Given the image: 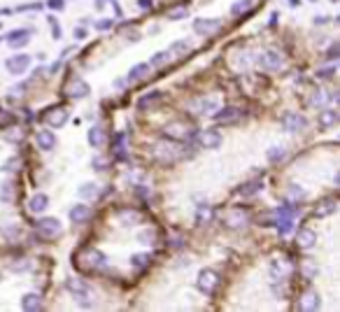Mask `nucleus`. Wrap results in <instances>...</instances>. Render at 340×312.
<instances>
[{"label": "nucleus", "mask_w": 340, "mask_h": 312, "mask_svg": "<svg viewBox=\"0 0 340 312\" xmlns=\"http://www.w3.org/2000/svg\"><path fill=\"white\" fill-rule=\"evenodd\" d=\"M184 156V147L175 140H159L154 145V159L163 161V163H173V161H180Z\"/></svg>", "instance_id": "obj_1"}, {"label": "nucleus", "mask_w": 340, "mask_h": 312, "mask_svg": "<svg viewBox=\"0 0 340 312\" xmlns=\"http://www.w3.org/2000/svg\"><path fill=\"white\" fill-rule=\"evenodd\" d=\"M105 263H107L105 254L100 249H94V247L82 249L79 257H77V268H82V270H100V268H105Z\"/></svg>", "instance_id": "obj_2"}, {"label": "nucleus", "mask_w": 340, "mask_h": 312, "mask_svg": "<svg viewBox=\"0 0 340 312\" xmlns=\"http://www.w3.org/2000/svg\"><path fill=\"white\" fill-rule=\"evenodd\" d=\"M282 63H285V56H282L277 49H266L264 54L259 56V68H261V70H266V72L280 70Z\"/></svg>", "instance_id": "obj_3"}, {"label": "nucleus", "mask_w": 340, "mask_h": 312, "mask_svg": "<svg viewBox=\"0 0 340 312\" xmlns=\"http://www.w3.org/2000/svg\"><path fill=\"white\" fill-rule=\"evenodd\" d=\"M198 289L203 291V294H214L217 291V287H219V275L214 273L212 268H203L201 273H198V279H196Z\"/></svg>", "instance_id": "obj_4"}, {"label": "nucleus", "mask_w": 340, "mask_h": 312, "mask_svg": "<svg viewBox=\"0 0 340 312\" xmlns=\"http://www.w3.org/2000/svg\"><path fill=\"white\" fill-rule=\"evenodd\" d=\"M38 233L44 240H54L61 236V221L56 217H42V221L38 224Z\"/></svg>", "instance_id": "obj_5"}, {"label": "nucleus", "mask_w": 340, "mask_h": 312, "mask_svg": "<svg viewBox=\"0 0 340 312\" xmlns=\"http://www.w3.org/2000/svg\"><path fill=\"white\" fill-rule=\"evenodd\" d=\"M240 119H242V110L236 107V105L221 107V110L214 115V121H217V124H238Z\"/></svg>", "instance_id": "obj_6"}, {"label": "nucleus", "mask_w": 340, "mask_h": 312, "mask_svg": "<svg viewBox=\"0 0 340 312\" xmlns=\"http://www.w3.org/2000/svg\"><path fill=\"white\" fill-rule=\"evenodd\" d=\"M28 66H31V56L28 54H14L5 61V68L12 75H21L23 70H28Z\"/></svg>", "instance_id": "obj_7"}, {"label": "nucleus", "mask_w": 340, "mask_h": 312, "mask_svg": "<svg viewBox=\"0 0 340 312\" xmlns=\"http://www.w3.org/2000/svg\"><path fill=\"white\" fill-rule=\"evenodd\" d=\"M66 287H68V291L77 298V303H82V305H87V307L91 305V303H89V287L84 285V282H79V279H68Z\"/></svg>", "instance_id": "obj_8"}, {"label": "nucleus", "mask_w": 340, "mask_h": 312, "mask_svg": "<svg viewBox=\"0 0 340 312\" xmlns=\"http://www.w3.org/2000/svg\"><path fill=\"white\" fill-rule=\"evenodd\" d=\"M291 226H294V208H289V205H282L280 210H277V231H280V236H287L291 231Z\"/></svg>", "instance_id": "obj_9"}, {"label": "nucleus", "mask_w": 340, "mask_h": 312, "mask_svg": "<svg viewBox=\"0 0 340 312\" xmlns=\"http://www.w3.org/2000/svg\"><path fill=\"white\" fill-rule=\"evenodd\" d=\"M226 226L229 229H245L247 224H249V214L245 212V210H229V214H226Z\"/></svg>", "instance_id": "obj_10"}, {"label": "nucleus", "mask_w": 340, "mask_h": 312, "mask_svg": "<svg viewBox=\"0 0 340 312\" xmlns=\"http://www.w3.org/2000/svg\"><path fill=\"white\" fill-rule=\"evenodd\" d=\"M89 84L84 82L82 77H75V79H70V84L66 87V93L70 96V98H87L89 96Z\"/></svg>", "instance_id": "obj_11"}, {"label": "nucleus", "mask_w": 340, "mask_h": 312, "mask_svg": "<svg viewBox=\"0 0 340 312\" xmlns=\"http://www.w3.org/2000/svg\"><path fill=\"white\" fill-rule=\"evenodd\" d=\"M44 121H47L49 126H54V128L63 126V124L68 121V110H66V107H49V110L44 112Z\"/></svg>", "instance_id": "obj_12"}, {"label": "nucleus", "mask_w": 340, "mask_h": 312, "mask_svg": "<svg viewBox=\"0 0 340 312\" xmlns=\"http://www.w3.org/2000/svg\"><path fill=\"white\" fill-rule=\"evenodd\" d=\"M219 19H196L193 21V31L198 35H210V33H217L219 31Z\"/></svg>", "instance_id": "obj_13"}, {"label": "nucleus", "mask_w": 340, "mask_h": 312, "mask_svg": "<svg viewBox=\"0 0 340 312\" xmlns=\"http://www.w3.org/2000/svg\"><path fill=\"white\" fill-rule=\"evenodd\" d=\"M282 126H285L287 133H298L305 128V119H303L301 115H294V112H289V115H285V119H282Z\"/></svg>", "instance_id": "obj_14"}, {"label": "nucleus", "mask_w": 340, "mask_h": 312, "mask_svg": "<svg viewBox=\"0 0 340 312\" xmlns=\"http://www.w3.org/2000/svg\"><path fill=\"white\" fill-rule=\"evenodd\" d=\"M165 133H168L170 137H191V128L187 126V124H182V121H173V124H168L165 126Z\"/></svg>", "instance_id": "obj_15"}, {"label": "nucleus", "mask_w": 340, "mask_h": 312, "mask_svg": "<svg viewBox=\"0 0 340 312\" xmlns=\"http://www.w3.org/2000/svg\"><path fill=\"white\" fill-rule=\"evenodd\" d=\"M47 208H49V198H47V193H35V196L31 198V203H28V210H31L33 214H42Z\"/></svg>", "instance_id": "obj_16"}, {"label": "nucleus", "mask_w": 340, "mask_h": 312, "mask_svg": "<svg viewBox=\"0 0 340 312\" xmlns=\"http://www.w3.org/2000/svg\"><path fill=\"white\" fill-rule=\"evenodd\" d=\"M217 100L214 98H203V100H198V103L191 105V110L196 112V115H212V112H217Z\"/></svg>", "instance_id": "obj_17"}, {"label": "nucleus", "mask_w": 340, "mask_h": 312, "mask_svg": "<svg viewBox=\"0 0 340 312\" xmlns=\"http://www.w3.org/2000/svg\"><path fill=\"white\" fill-rule=\"evenodd\" d=\"M296 242H298V247H301V249H313L315 242H317V236H315V231L303 229V231H298Z\"/></svg>", "instance_id": "obj_18"}, {"label": "nucleus", "mask_w": 340, "mask_h": 312, "mask_svg": "<svg viewBox=\"0 0 340 312\" xmlns=\"http://www.w3.org/2000/svg\"><path fill=\"white\" fill-rule=\"evenodd\" d=\"M212 219H214V208H210V205H198L196 208V224L198 226H210Z\"/></svg>", "instance_id": "obj_19"}, {"label": "nucleus", "mask_w": 340, "mask_h": 312, "mask_svg": "<svg viewBox=\"0 0 340 312\" xmlns=\"http://www.w3.org/2000/svg\"><path fill=\"white\" fill-rule=\"evenodd\" d=\"M201 145L205 149H217L221 145V135L217 131H203L201 133Z\"/></svg>", "instance_id": "obj_20"}, {"label": "nucleus", "mask_w": 340, "mask_h": 312, "mask_svg": "<svg viewBox=\"0 0 340 312\" xmlns=\"http://www.w3.org/2000/svg\"><path fill=\"white\" fill-rule=\"evenodd\" d=\"M40 307H42V298H40L38 294H26L21 298V310L26 312H38Z\"/></svg>", "instance_id": "obj_21"}, {"label": "nucleus", "mask_w": 340, "mask_h": 312, "mask_svg": "<svg viewBox=\"0 0 340 312\" xmlns=\"http://www.w3.org/2000/svg\"><path fill=\"white\" fill-rule=\"evenodd\" d=\"M70 219L75 221V224H84V221L91 219V210H89L87 205H75V208L70 210Z\"/></svg>", "instance_id": "obj_22"}, {"label": "nucleus", "mask_w": 340, "mask_h": 312, "mask_svg": "<svg viewBox=\"0 0 340 312\" xmlns=\"http://www.w3.org/2000/svg\"><path fill=\"white\" fill-rule=\"evenodd\" d=\"M319 305H322V301H319V296L315 294V291H305V294L301 296V307H303V310H317Z\"/></svg>", "instance_id": "obj_23"}, {"label": "nucleus", "mask_w": 340, "mask_h": 312, "mask_svg": "<svg viewBox=\"0 0 340 312\" xmlns=\"http://www.w3.org/2000/svg\"><path fill=\"white\" fill-rule=\"evenodd\" d=\"M28 31H12L10 35H7V42H10V47H14V49H17V47H23V44L28 42Z\"/></svg>", "instance_id": "obj_24"}, {"label": "nucleus", "mask_w": 340, "mask_h": 312, "mask_svg": "<svg viewBox=\"0 0 340 312\" xmlns=\"http://www.w3.org/2000/svg\"><path fill=\"white\" fill-rule=\"evenodd\" d=\"M35 140H38V145L42 149H54V145H56V135L51 131H40L35 135Z\"/></svg>", "instance_id": "obj_25"}, {"label": "nucleus", "mask_w": 340, "mask_h": 312, "mask_svg": "<svg viewBox=\"0 0 340 312\" xmlns=\"http://www.w3.org/2000/svg\"><path fill=\"white\" fill-rule=\"evenodd\" d=\"M159 100H161V93H159V91H149V93H145L143 98L137 100V110H147V107L156 105Z\"/></svg>", "instance_id": "obj_26"}, {"label": "nucleus", "mask_w": 340, "mask_h": 312, "mask_svg": "<svg viewBox=\"0 0 340 312\" xmlns=\"http://www.w3.org/2000/svg\"><path fill=\"white\" fill-rule=\"evenodd\" d=\"M335 212V201L333 198H326V201H322L317 205V210H315V214L317 217H329V214H333Z\"/></svg>", "instance_id": "obj_27"}, {"label": "nucleus", "mask_w": 340, "mask_h": 312, "mask_svg": "<svg viewBox=\"0 0 340 312\" xmlns=\"http://www.w3.org/2000/svg\"><path fill=\"white\" fill-rule=\"evenodd\" d=\"M117 219H119V224L124 226V229H128V226H133L140 217H137V212L135 210H128V212H119L117 214Z\"/></svg>", "instance_id": "obj_28"}, {"label": "nucleus", "mask_w": 340, "mask_h": 312, "mask_svg": "<svg viewBox=\"0 0 340 312\" xmlns=\"http://www.w3.org/2000/svg\"><path fill=\"white\" fill-rule=\"evenodd\" d=\"M105 143V133L100 126H94L91 131H89V145L91 147H100V145Z\"/></svg>", "instance_id": "obj_29"}, {"label": "nucleus", "mask_w": 340, "mask_h": 312, "mask_svg": "<svg viewBox=\"0 0 340 312\" xmlns=\"http://www.w3.org/2000/svg\"><path fill=\"white\" fill-rule=\"evenodd\" d=\"M149 72V66H145V63H137V66L131 68V72H128V79L131 82H135V79H145Z\"/></svg>", "instance_id": "obj_30"}, {"label": "nucleus", "mask_w": 340, "mask_h": 312, "mask_svg": "<svg viewBox=\"0 0 340 312\" xmlns=\"http://www.w3.org/2000/svg\"><path fill=\"white\" fill-rule=\"evenodd\" d=\"M149 261H152V257H149V254H133L131 257V266L133 268H137V270H143V268H147L149 266Z\"/></svg>", "instance_id": "obj_31"}, {"label": "nucleus", "mask_w": 340, "mask_h": 312, "mask_svg": "<svg viewBox=\"0 0 340 312\" xmlns=\"http://www.w3.org/2000/svg\"><path fill=\"white\" fill-rule=\"evenodd\" d=\"M170 56H182V54H189V51H191V42H184V40H182V42H175L173 44V47H170Z\"/></svg>", "instance_id": "obj_32"}, {"label": "nucleus", "mask_w": 340, "mask_h": 312, "mask_svg": "<svg viewBox=\"0 0 340 312\" xmlns=\"http://www.w3.org/2000/svg\"><path fill=\"white\" fill-rule=\"evenodd\" d=\"M12 198H14V184H12V182H5V184L0 186V201L12 203Z\"/></svg>", "instance_id": "obj_33"}, {"label": "nucleus", "mask_w": 340, "mask_h": 312, "mask_svg": "<svg viewBox=\"0 0 340 312\" xmlns=\"http://www.w3.org/2000/svg\"><path fill=\"white\" fill-rule=\"evenodd\" d=\"M249 7H252V0H238L236 5L231 7V14H233V17H240L242 12H247Z\"/></svg>", "instance_id": "obj_34"}, {"label": "nucleus", "mask_w": 340, "mask_h": 312, "mask_svg": "<svg viewBox=\"0 0 340 312\" xmlns=\"http://www.w3.org/2000/svg\"><path fill=\"white\" fill-rule=\"evenodd\" d=\"M261 180H254V182H249V184H245L242 186V196H254V193H259V189H261Z\"/></svg>", "instance_id": "obj_35"}, {"label": "nucleus", "mask_w": 340, "mask_h": 312, "mask_svg": "<svg viewBox=\"0 0 340 312\" xmlns=\"http://www.w3.org/2000/svg\"><path fill=\"white\" fill-rule=\"evenodd\" d=\"M168 61H170V51H159V54L152 56V66L154 68H161V66H165Z\"/></svg>", "instance_id": "obj_36"}, {"label": "nucleus", "mask_w": 340, "mask_h": 312, "mask_svg": "<svg viewBox=\"0 0 340 312\" xmlns=\"http://www.w3.org/2000/svg\"><path fill=\"white\" fill-rule=\"evenodd\" d=\"M289 198H291L294 203L305 201V191H303V189H301L298 184H291V186H289Z\"/></svg>", "instance_id": "obj_37"}, {"label": "nucleus", "mask_w": 340, "mask_h": 312, "mask_svg": "<svg viewBox=\"0 0 340 312\" xmlns=\"http://www.w3.org/2000/svg\"><path fill=\"white\" fill-rule=\"evenodd\" d=\"M137 240H140V242H149V245H154V240H156V231H154V229L140 231V233H137Z\"/></svg>", "instance_id": "obj_38"}, {"label": "nucleus", "mask_w": 340, "mask_h": 312, "mask_svg": "<svg viewBox=\"0 0 340 312\" xmlns=\"http://www.w3.org/2000/svg\"><path fill=\"white\" fill-rule=\"evenodd\" d=\"M96 193H98L96 191V184H91V182H87V184L79 186V196L82 198H94Z\"/></svg>", "instance_id": "obj_39"}, {"label": "nucleus", "mask_w": 340, "mask_h": 312, "mask_svg": "<svg viewBox=\"0 0 340 312\" xmlns=\"http://www.w3.org/2000/svg\"><path fill=\"white\" fill-rule=\"evenodd\" d=\"M335 119H338V115H335L333 110H326L319 115V121H322L324 126H331V124H335Z\"/></svg>", "instance_id": "obj_40"}, {"label": "nucleus", "mask_w": 340, "mask_h": 312, "mask_svg": "<svg viewBox=\"0 0 340 312\" xmlns=\"http://www.w3.org/2000/svg\"><path fill=\"white\" fill-rule=\"evenodd\" d=\"M266 156H268V161H273V163H275V161L285 159V149H282V147H270Z\"/></svg>", "instance_id": "obj_41"}, {"label": "nucleus", "mask_w": 340, "mask_h": 312, "mask_svg": "<svg viewBox=\"0 0 340 312\" xmlns=\"http://www.w3.org/2000/svg\"><path fill=\"white\" fill-rule=\"evenodd\" d=\"M329 100H331L329 91H317V93H315V98H313V103L319 107V105H326V103H329Z\"/></svg>", "instance_id": "obj_42"}, {"label": "nucleus", "mask_w": 340, "mask_h": 312, "mask_svg": "<svg viewBox=\"0 0 340 312\" xmlns=\"http://www.w3.org/2000/svg\"><path fill=\"white\" fill-rule=\"evenodd\" d=\"M303 273H305L307 277H313V275L317 273V268H315V263H313V261H305V263H303Z\"/></svg>", "instance_id": "obj_43"}, {"label": "nucleus", "mask_w": 340, "mask_h": 312, "mask_svg": "<svg viewBox=\"0 0 340 312\" xmlns=\"http://www.w3.org/2000/svg\"><path fill=\"white\" fill-rule=\"evenodd\" d=\"M96 28H98V31H107V28H112V21L110 19H100V21L96 23Z\"/></svg>", "instance_id": "obj_44"}, {"label": "nucleus", "mask_w": 340, "mask_h": 312, "mask_svg": "<svg viewBox=\"0 0 340 312\" xmlns=\"http://www.w3.org/2000/svg\"><path fill=\"white\" fill-rule=\"evenodd\" d=\"M49 7H51V10H63L66 3H63V0H49Z\"/></svg>", "instance_id": "obj_45"}, {"label": "nucleus", "mask_w": 340, "mask_h": 312, "mask_svg": "<svg viewBox=\"0 0 340 312\" xmlns=\"http://www.w3.org/2000/svg\"><path fill=\"white\" fill-rule=\"evenodd\" d=\"M94 168L105 170V168H107V161H105V159H98V156H96V159H94Z\"/></svg>", "instance_id": "obj_46"}, {"label": "nucleus", "mask_w": 340, "mask_h": 312, "mask_svg": "<svg viewBox=\"0 0 340 312\" xmlns=\"http://www.w3.org/2000/svg\"><path fill=\"white\" fill-rule=\"evenodd\" d=\"M333 72H335V68H324V70L317 72V77H329V75H333Z\"/></svg>", "instance_id": "obj_47"}, {"label": "nucleus", "mask_w": 340, "mask_h": 312, "mask_svg": "<svg viewBox=\"0 0 340 312\" xmlns=\"http://www.w3.org/2000/svg\"><path fill=\"white\" fill-rule=\"evenodd\" d=\"M3 236H7V238H14V236H17V229H14V226H10V229H3Z\"/></svg>", "instance_id": "obj_48"}, {"label": "nucleus", "mask_w": 340, "mask_h": 312, "mask_svg": "<svg viewBox=\"0 0 340 312\" xmlns=\"http://www.w3.org/2000/svg\"><path fill=\"white\" fill-rule=\"evenodd\" d=\"M184 14H187L184 10H175V12H170V19H182Z\"/></svg>", "instance_id": "obj_49"}, {"label": "nucleus", "mask_w": 340, "mask_h": 312, "mask_svg": "<svg viewBox=\"0 0 340 312\" xmlns=\"http://www.w3.org/2000/svg\"><path fill=\"white\" fill-rule=\"evenodd\" d=\"M75 38L77 40H84V38H87V31H84V28H75Z\"/></svg>", "instance_id": "obj_50"}, {"label": "nucleus", "mask_w": 340, "mask_h": 312, "mask_svg": "<svg viewBox=\"0 0 340 312\" xmlns=\"http://www.w3.org/2000/svg\"><path fill=\"white\" fill-rule=\"evenodd\" d=\"M335 54H338V44H333V47H331V51H329V59H335Z\"/></svg>", "instance_id": "obj_51"}, {"label": "nucleus", "mask_w": 340, "mask_h": 312, "mask_svg": "<svg viewBox=\"0 0 340 312\" xmlns=\"http://www.w3.org/2000/svg\"><path fill=\"white\" fill-rule=\"evenodd\" d=\"M326 21H329V17H315V23H317V26L319 23H326Z\"/></svg>", "instance_id": "obj_52"}, {"label": "nucleus", "mask_w": 340, "mask_h": 312, "mask_svg": "<svg viewBox=\"0 0 340 312\" xmlns=\"http://www.w3.org/2000/svg\"><path fill=\"white\" fill-rule=\"evenodd\" d=\"M149 5H152V3H149V0H140V7H143V10H147Z\"/></svg>", "instance_id": "obj_53"}]
</instances>
